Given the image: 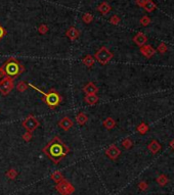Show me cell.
Instances as JSON below:
<instances>
[{"instance_id":"1f68e13d","label":"cell","mask_w":174,"mask_h":195,"mask_svg":"<svg viewBox=\"0 0 174 195\" xmlns=\"http://www.w3.org/2000/svg\"><path fill=\"white\" fill-rule=\"evenodd\" d=\"M158 51H159V52H161V53H165L167 51V46L164 43H161L158 46Z\"/></svg>"},{"instance_id":"83f0119b","label":"cell","mask_w":174,"mask_h":195,"mask_svg":"<svg viewBox=\"0 0 174 195\" xmlns=\"http://www.w3.org/2000/svg\"><path fill=\"white\" fill-rule=\"evenodd\" d=\"M149 23H151V19H149V17L145 16V17H142L141 19H140V24H141L142 26H145V27L149 26Z\"/></svg>"},{"instance_id":"d4e9b609","label":"cell","mask_w":174,"mask_h":195,"mask_svg":"<svg viewBox=\"0 0 174 195\" xmlns=\"http://www.w3.org/2000/svg\"><path fill=\"white\" fill-rule=\"evenodd\" d=\"M38 32L40 33L41 35H45L48 32V27L45 25V24H42V25L39 26L38 28Z\"/></svg>"},{"instance_id":"4316f807","label":"cell","mask_w":174,"mask_h":195,"mask_svg":"<svg viewBox=\"0 0 174 195\" xmlns=\"http://www.w3.org/2000/svg\"><path fill=\"white\" fill-rule=\"evenodd\" d=\"M6 176H7V177H8V178H10V179L14 180V179L16 178V177L17 176V172L16 170H14V169H10V171H8V172H7Z\"/></svg>"},{"instance_id":"6da1fadb","label":"cell","mask_w":174,"mask_h":195,"mask_svg":"<svg viewBox=\"0 0 174 195\" xmlns=\"http://www.w3.org/2000/svg\"><path fill=\"white\" fill-rule=\"evenodd\" d=\"M43 152L54 163H59L62 158L67 156V154L70 152V148L62 141V139L59 136H54L45 145Z\"/></svg>"},{"instance_id":"f546056e","label":"cell","mask_w":174,"mask_h":195,"mask_svg":"<svg viewBox=\"0 0 174 195\" xmlns=\"http://www.w3.org/2000/svg\"><path fill=\"white\" fill-rule=\"evenodd\" d=\"M122 145H123V147H125L126 149H129L131 146H132V141H131L129 138H127L122 142Z\"/></svg>"},{"instance_id":"d6986e66","label":"cell","mask_w":174,"mask_h":195,"mask_svg":"<svg viewBox=\"0 0 174 195\" xmlns=\"http://www.w3.org/2000/svg\"><path fill=\"white\" fill-rule=\"evenodd\" d=\"M116 126V122L114 118H106L105 121H103V127L106 128V129H108V130H111L113 129Z\"/></svg>"},{"instance_id":"4dcf8cb0","label":"cell","mask_w":174,"mask_h":195,"mask_svg":"<svg viewBox=\"0 0 174 195\" xmlns=\"http://www.w3.org/2000/svg\"><path fill=\"white\" fill-rule=\"evenodd\" d=\"M33 138V136H32V133H30V132H27L26 131V133L23 135V139L25 140L26 142H29V141H31V139Z\"/></svg>"},{"instance_id":"ffe728a7","label":"cell","mask_w":174,"mask_h":195,"mask_svg":"<svg viewBox=\"0 0 174 195\" xmlns=\"http://www.w3.org/2000/svg\"><path fill=\"white\" fill-rule=\"evenodd\" d=\"M160 148H161L160 144H159L156 140H154L153 142H151V144L149 145V149L153 152V153H157V152L160 150Z\"/></svg>"},{"instance_id":"ba28073f","label":"cell","mask_w":174,"mask_h":195,"mask_svg":"<svg viewBox=\"0 0 174 195\" xmlns=\"http://www.w3.org/2000/svg\"><path fill=\"white\" fill-rule=\"evenodd\" d=\"M120 153H121V151H120V149H119L117 146L116 145H111L110 146V147L106 149V154L108 155V156L111 158V159H117L118 158V156L119 155H120Z\"/></svg>"},{"instance_id":"8992f818","label":"cell","mask_w":174,"mask_h":195,"mask_svg":"<svg viewBox=\"0 0 174 195\" xmlns=\"http://www.w3.org/2000/svg\"><path fill=\"white\" fill-rule=\"evenodd\" d=\"M23 127L25 128L27 132L33 133L39 127V122L34 115L30 114L26 118V120L23 122Z\"/></svg>"},{"instance_id":"cb8c5ba5","label":"cell","mask_w":174,"mask_h":195,"mask_svg":"<svg viewBox=\"0 0 174 195\" xmlns=\"http://www.w3.org/2000/svg\"><path fill=\"white\" fill-rule=\"evenodd\" d=\"M137 131H138V132H139L140 134H142V135H143V134H145V133L149 131L148 125L145 124V123H141L138 127H137Z\"/></svg>"},{"instance_id":"8fae6325","label":"cell","mask_w":174,"mask_h":195,"mask_svg":"<svg viewBox=\"0 0 174 195\" xmlns=\"http://www.w3.org/2000/svg\"><path fill=\"white\" fill-rule=\"evenodd\" d=\"M83 91L86 95H91V94H96L99 92V88L95 86V84L92 82H88V83L83 87Z\"/></svg>"},{"instance_id":"4fadbf2b","label":"cell","mask_w":174,"mask_h":195,"mask_svg":"<svg viewBox=\"0 0 174 195\" xmlns=\"http://www.w3.org/2000/svg\"><path fill=\"white\" fill-rule=\"evenodd\" d=\"M79 35H80V32H79L78 29H76L75 27H71L66 33V36L68 38H70V40H72V41H75L76 39H78Z\"/></svg>"},{"instance_id":"277c9868","label":"cell","mask_w":174,"mask_h":195,"mask_svg":"<svg viewBox=\"0 0 174 195\" xmlns=\"http://www.w3.org/2000/svg\"><path fill=\"white\" fill-rule=\"evenodd\" d=\"M94 58H95L100 65L105 66L113 58V53L106 47L102 46L95 52V54H94Z\"/></svg>"},{"instance_id":"7c38bea8","label":"cell","mask_w":174,"mask_h":195,"mask_svg":"<svg viewBox=\"0 0 174 195\" xmlns=\"http://www.w3.org/2000/svg\"><path fill=\"white\" fill-rule=\"evenodd\" d=\"M133 41H134V43H135L136 45H138V46H143L145 43H146V41H148V38H146V36L143 34V33H137V34L134 36V38H133Z\"/></svg>"},{"instance_id":"9c48e42d","label":"cell","mask_w":174,"mask_h":195,"mask_svg":"<svg viewBox=\"0 0 174 195\" xmlns=\"http://www.w3.org/2000/svg\"><path fill=\"white\" fill-rule=\"evenodd\" d=\"M73 125H74V123H73V121L69 117H64L59 122V126L65 131H69L73 127Z\"/></svg>"},{"instance_id":"836d02e7","label":"cell","mask_w":174,"mask_h":195,"mask_svg":"<svg viewBox=\"0 0 174 195\" xmlns=\"http://www.w3.org/2000/svg\"><path fill=\"white\" fill-rule=\"evenodd\" d=\"M145 2V0H136V4L138 5V6H140V7H143Z\"/></svg>"},{"instance_id":"5b68a950","label":"cell","mask_w":174,"mask_h":195,"mask_svg":"<svg viewBox=\"0 0 174 195\" xmlns=\"http://www.w3.org/2000/svg\"><path fill=\"white\" fill-rule=\"evenodd\" d=\"M14 79L4 77L0 80V93L2 95H7L11 92V90L14 89Z\"/></svg>"},{"instance_id":"30bf717a","label":"cell","mask_w":174,"mask_h":195,"mask_svg":"<svg viewBox=\"0 0 174 195\" xmlns=\"http://www.w3.org/2000/svg\"><path fill=\"white\" fill-rule=\"evenodd\" d=\"M140 52L143 56H145L146 58H151V57L156 53V50L153 48L151 45H143L140 47Z\"/></svg>"},{"instance_id":"d6a6232c","label":"cell","mask_w":174,"mask_h":195,"mask_svg":"<svg viewBox=\"0 0 174 195\" xmlns=\"http://www.w3.org/2000/svg\"><path fill=\"white\" fill-rule=\"evenodd\" d=\"M5 35H6V31H5V29L3 28V27L0 25V40H1Z\"/></svg>"},{"instance_id":"484cf974","label":"cell","mask_w":174,"mask_h":195,"mask_svg":"<svg viewBox=\"0 0 174 195\" xmlns=\"http://www.w3.org/2000/svg\"><path fill=\"white\" fill-rule=\"evenodd\" d=\"M158 183H159V184H160V185H162V186L166 185L167 183H168V179H167V177H166V176H164V175H161V176L158 178Z\"/></svg>"},{"instance_id":"7402d4cb","label":"cell","mask_w":174,"mask_h":195,"mask_svg":"<svg viewBox=\"0 0 174 195\" xmlns=\"http://www.w3.org/2000/svg\"><path fill=\"white\" fill-rule=\"evenodd\" d=\"M82 21H83V23L85 24H90L93 21V16L89 13H83V16H82Z\"/></svg>"},{"instance_id":"3957f363","label":"cell","mask_w":174,"mask_h":195,"mask_svg":"<svg viewBox=\"0 0 174 195\" xmlns=\"http://www.w3.org/2000/svg\"><path fill=\"white\" fill-rule=\"evenodd\" d=\"M29 86L33 88L34 90H36L37 92H39L41 95H43V101L46 103V105L51 109L56 108L57 106L60 104V102H62V96L54 89H50L48 92H43V91L40 90L36 86H34L33 84H29Z\"/></svg>"},{"instance_id":"d590c367","label":"cell","mask_w":174,"mask_h":195,"mask_svg":"<svg viewBox=\"0 0 174 195\" xmlns=\"http://www.w3.org/2000/svg\"><path fill=\"white\" fill-rule=\"evenodd\" d=\"M170 145H171V147H172V148L174 149V139L172 140V141H171V143H170Z\"/></svg>"},{"instance_id":"e575fe53","label":"cell","mask_w":174,"mask_h":195,"mask_svg":"<svg viewBox=\"0 0 174 195\" xmlns=\"http://www.w3.org/2000/svg\"><path fill=\"white\" fill-rule=\"evenodd\" d=\"M139 188L141 189V190H145V189H146V184H145V183L141 182V183L139 184Z\"/></svg>"},{"instance_id":"52a82bcc","label":"cell","mask_w":174,"mask_h":195,"mask_svg":"<svg viewBox=\"0 0 174 195\" xmlns=\"http://www.w3.org/2000/svg\"><path fill=\"white\" fill-rule=\"evenodd\" d=\"M56 189L63 195L70 194V193H72V192L74 191V188H73L72 186L70 185V183L65 181V180H62L60 182H59V185L56 186Z\"/></svg>"},{"instance_id":"9a60e30c","label":"cell","mask_w":174,"mask_h":195,"mask_svg":"<svg viewBox=\"0 0 174 195\" xmlns=\"http://www.w3.org/2000/svg\"><path fill=\"white\" fill-rule=\"evenodd\" d=\"M85 102L88 105H95L97 101H99V96L96 94H91V95H86L84 97Z\"/></svg>"},{"instance_id":"f1b7e54d","label":"cell","mask_w":174,"mask_h":195,"mask_svg":"<svg viewBox=\"0 0 174 195\" xmlns=\"http://www.w3.org/2000/svg\"><path fill=\"white\" fill-rule=\"evenodd\" d=\"M120 21H121L120 17L115 14V16H113L111 19H110V23H111L112 25H115L116 26V25H118V24L120 23Z\"/></svg>"},{"instance_id":"ac0fdd59","label":"cell","mask_w":174,"mask_h":195,"mask_svg":"<svg viewBox=\"0 0 174 195\" xmlns=\"http://www.w3.org/2000/svg\"><path fill=\"white\" fill-rule=\"evenodd\" d=\"M143 8H145L148 13H153V11L157 8V6H156V4L152 1V0H145V5H143Z\"/></svg>"},{"instance_id":"7a4b0ae2","label":"cell","mask_w":174,"mask_h":195,"mask_svg":"<svg viewBox=\"0 0 174 195\" xmlns=\"http://www.w3.org/2000/svg\"><path fill=\"white\" fill-rule=\"evenodd\" d=\"M25 71L24 66L14 57H10L3 65L0 66V79L8 77V78H17L23 74Z\"/></svg>"},{"instance_id":"e0dca14e","label":"cell","mask_w":174,"mask_h":195,"mask_svg":"<svg viewBox=\"0 0 174 195\" xmlns=\"http://www.w3.org/2000/svg\"><path fill=\"white\" fill-rule=\"evenodd\" d=\"M87 121H88V117L86 114H84V112H79V114L76 115V122H77L79 125L86 124Z\"/></svg>"},{"instance_id":"603a6c76","label":"cell","mask_w":174,"mask_h":195,"mask_svg":"<svg viewBox=\"0 0 174 195\" xmlns=\"http://www.w3.org/2000/svg\"><path fill=\"white\" fill-rule=\"evenodd\" d=\"M51 179H52L54 182L59 183V182H60L63 180V176H62V174L59 172V171H56V172L51 175Z\"/></svg>"},{"instance_id":"44dd1931","label":"cell","mask_w":174,"mask_h":195,"mask_svg":"<svg viewBox=\"0 0 174 195\" xmlns=\"http://www.w3.org/2000/svg\"><path fill=\"white\" fill-rule=\"evenodd\" d=\"M28 87H29V84H27L25 81H21L17 85V90L19 91V92H25Z\"/></svg>"},{"instance_id":"5bb4252c","label":"cell","mask_w":174,"mask_h":195,"mask_svg":"<svg viewBox=\"0 0 174 195\" xmlns=\"http://www.w3.org/2000/svg\"><path fill=\"white\" fill-rule=\"evenodd\" d=\"M97 10H99L102 14H103V16H106V14H108L110 11L112 10V7H111V5L109 3H106V2H102V3H100L99 5Z\"/></svg>"},{"instance_id":"2e32d148","label":"cell","mask_w":174,"mask_h":195,"mask_svg":"<svg viewBox=\"0 0 174 195\" xmlns=\"http://www.w3.org/2000/svg\"><path fill=\"white\" fill-rule=\"evenodd\" d=\"M82 62L84 63L85 66H87V68H91L92 66H94V62H95V58H94V56L92 55H86L83 57V59H82Z\"/></svg>"}]
</instances>
